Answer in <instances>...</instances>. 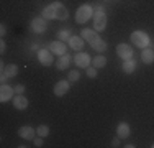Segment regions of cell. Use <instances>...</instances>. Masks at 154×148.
<instances>
[{"label":"cell","mask_w":154,"mask_h":148,"mask_svg":"<svg viewBox=\"0 0 154 148\" xmlns=\"http://www.w3.org/2000/svg\"><path fill=\"white\" fill-rule=\"evenodd\" d=\"M43 17H45L46 20H66V18L69 17V13H67V8H66L61 2H53L51 5L45 7Z\"/></svg>","instance_id":"6da1fadb"},{"label":"cell","mask_w":154,"mask_h":148,"mask_svg":"<svg viewBox=\"0 0 154 148\" xmlns=\"http://www.w3.org/2000/svg\"><path fill=\"white\" fill-rule=\"evenodd\" d=\"M94 17V7L89 5V3H85V5H80L79 8H77L75 12V21L77 23H85V21H89V18Z\"/></svg>","instance_id":"7a4b0ae2"},{"label":"cell","mask_w":154,"mask_h":148,"mask_svg":"<svg viewBox=\"0 0 154 148\" xmlns=\"http://www.w3.org/2000/svg\"><path fill=\"white\" fill-rule=\"evenodd\" d=\"M131 41H133L134 46H138V48H148L149 46V36L146 35L144 31H133L131 33Z\"/></svg>","instance_id":"3957f363"},{"label":"cell","mask_w":154,"mask_h":148,"mask_svg":"<svg viewBox=\"0 0 154 148\" xmlns=\"http://www.w3.org/2000/svg\"><path fill=\"white\" fill-rule=\"evenodd\" d=\"M94 28L95 31H103L107 28V17L103 13V8L94 10Z\"/></svg>","instance_id":"277c9868"},{"label":"cell","mask_w":154,"mask_h":148,"mask_svg":"<svg viewBox=\"0 0 154 148\" xmlns=\"http://www.w3.org/2000/svg\"><path fill=\"white\" fill-rule=\"evenodd\" d=\"M18 74V68L17 64H3L2 63V72H0V81L2 82H5L7 79H10V77H15Z\"/></svg>","instance_id":"5b68a950"},{"label":"cell","mask_w":154,"mask_h":148,"mask_svg":"<svg viewBox=\"0 0 154 148\" xmlns=\"http://www.w3.org/2000/svg\"><path fill=\"white\" fill-rule=\"evenodd\" d=\"M46 28H48V23H46V18L45 17H36V18H33V20H31V30H33V31L43 33V31H46Z\"/></svg>","instance_id":"8992f818"},{"label":"cell","mask_w":154,"mask_h":148,"mask_svg":"<svg viewBox=\"0 0 154 148\" xmlns=\"http://www.w3.org/2000/svg\"><path fill=\"white\" fill-rule=\"evenodd\" d=\"M116 53H118V56L122 59H131L133 58V50H131V46H128L126 43H120L118 46H116Z\"/></svg>","instance_id":"52a82bcc"},{"label":"cell","mask_w":154,"mask_h":148,"mask_svg":"<svg viewBox=\"0 0 154 148\" xmlns=\"http://www.w3.org/2000/svg\"><path fill=\"white\" fill-rule=\"evenodd\" d=\"M13 92H15V87H10V86H7V84L3 82L2 89H0V101L8 102L10 99H13Z\"/></svg>","instance_id":"ba28073f"},{"label":"cell","mask_w":154,"mask_h":148,"mask_svg":"<svg viewBox=\"0 0 154 148\" xmlns=\"http://www.w3.org/2000/svg\"><path fill=\"white\" fill-rule=\"evenodd\" d=\"M18 135H20L21 138H25V140H35L36 130L33 127H30V125H25V127H20Z\"/></svg>","instance_id":"9c48e42d"},{"label":"cell","mask_w":154,"mask_h":148,"mask_svg":"<svg viewBox=\"0 0 154 148\" xmlns=\"http://www.w3.org/2000/svg\"><path fill=\"white\" fill-rule=\"evenodd\" d=\"M92 63V59L87 53H77L75 54V66L79 68H89V64Z\"/></svg>","instance_id":"30bf717a"},{"label":"cell","mask_w":154,"mask_h":148,"mask_svg":"<svg viewBox=\"0 0 154 148\" xmlns=\"http://www.w3.org/2000/svg\"><path fill=\"white\" fill-rule=\"evenodd\" d=\"M12 101H13V107H15L17 110H25V109L28 107V101H26V97H25L23 94L15 95Z\"/></svg>","instance_id":"8fae6325"},{"label":"cell","mask_w":154,"mask_h":148,"mask_svg":"<svg viewBox=\"0 0 154 148\" xmlns=\"http://www.w3.org/2000/svg\"><path fill=\"white\" fill-rule=\"evenodd\" d=\"M49 50L51 53L54 54H59V56H62V54H66V51H67V48H66V44L62 41H53L49 44Z\"/></svg>","instance_id":"7c38bea8"},{"label":"cell","mask_w":154,"mask_h":148,"mask_svg":"<svg viewBox=\"0 0 154 148\" xmlns=\"http://www.w3.org/2000/svg\"><path fill=\"white\" fill-rule=\"evenodd\" d=\"M38 59H39V63H41V64L51 66V63H53V54H51L48 50H39L38 51Z\"/></svg>","instance_id":"4fadbf2b"},{"label":"cell","mask_w":154,"mask_h":148,"mask_svg":"<svg viewBox=\"0 0 154 148\" xmlns=\"http://www.w3.org/2000/svg\"><path fill=\"white\" fill-rule=\"evenodd\" d=\"M67 91H69V82L67 81H59V82H56V86H54V94H56L57 97H62Z\"/></svg>","instance_id":"5bb4252c"},{"label":"cell","mask_w":154,"mask_h":148,"mask_svg":"<svg viewBox=\"0 0 154 148\" xmlns=\"http://www.w3.org/2000/svg\"><path fill=\"white\" fill-rule=\"evenodd\" d=\"M80 36H82V38L85 40V41H89L90 44H92V43L95 41V40L98 38L97 31H95V30H89V28L82 30V31H80Z\"/></svg>","instance_id":"9a60e30c"},{"label":"cell","mask_w":154,"mask_h":148,"mask_svg":"<svg viewBox=\"0 0 154 148\" xmlns=\"http://www.w3.org/2000/svg\"><path fill=\"white\" fill-rule=\"evenodd\" d=\"M67 41H69V46H71L72 50L80 51L84 48V38H82V36H71Z\"/></svg>","instance_id":"2e32d148"},{"label":"cell","mask_w":154,"mask_h":148,"mask_svg":"<svg viewBox=\"0 0 154 148\" xmlns=\"http://www.w3.org/2000/svg\"><path fill=\"white\" fill-rule=\"evenodd\" d=\"M116 135L120 137V138H128V135H130V125L122 122V124H118V127H116Z\"/></svg>","instance_id":"e0dca14e"},{"label":"cell","mask_w":154,"mask_h":148,"mask_svg":"<svg viewBox=\"0 0 154 148\" xmlns=\"http://www.w3.org/2000/svg\"><path fill=\"white\" fill-rule=\"evenodd\" d=\"M141 59H143V63H146V64L154 63V51L149 50V48H144L143 53H141Z\"/></svg>","instance_id":"ac0fdd59"},{"label":"cell","mask_w":154,"mask_h":148,"mask_svg":"<svg viewBox=\"0 0 154 148\" xmlns=\"http://www.w3.org/2000/svg\"><path fill=\"white\" fill-rule=\"evenodd\" d=\"M90 46H92L95 51H98V53H103V51L108 48V44H107V41H103V40L97 38V40H95V41H94L92 44H90Z\"/></svg>","instance_id":"d6986e66"},{"label":"cell","mask_w":154,"mask_h":148,"mask_svg":"<svg viewBox=\"0 0 154 148\" xmlns=\"http://www.w3.org/2000/svg\"><path fill=\"white\" fill-rule=\"evenodd\" d=\"M134 69H136V61H134L133 58H131V59H126V61L123 63V71L126 72V74L134 72Z\"/></svg>","instance_id":"ffe728a7"},{"label":"cell","mask_w":154,"mask_h":148,"mask_svg":"<svg viewBox=\"0 0 154 148\" xmlns=\"http://www.w3.org/2000/svg\"><path fill=\"white\" fill-rule=\"evenodd\" d=\"M69 63H71V56H69V54H62V56L57 59V64H56V68L57 69H66L69 66Z\"/></svg>","instance_id":"44dd1931"},{"label":"cell","mask_w":154,"mask_h":148,"mask_svg":"<svg viewBox=\"0 0 154 148\" xmlns=\"http://www.w3.org/2000/svg\"><path fill=\"white\" fill-rule=\"evenodd\" d=\"M105 64H107V58H105V56H102V54H100V56H95L94 59H92V66H94V68H103V66Z\"/></svg>","instance_id":"7402d4cb"},{"label":"cell","mask_w":154,"mask_h":148,"mask_svg":"<svg viewBox=\"0 0 154 148\" xmlns=\"http://www.w3.org/2000/svg\"><path fill=\"white\" fill-rule=\"evenodd\" d=\"M36 135L43 137V138L48 137V135H49V127H46V125H39V127L36 128Z\"/></svg>","instance_id":"603a6c76"},{"label":"cell","mask_w":154,"mask_h":148,"mask_svg":"<svg viewBox=\"0 0 154 148\" xmlns=\"http://www.w3.org/2000/svg\"><path fill=\"white\" fill-rule=\"evenodd\" d=\"M57 38H59L61 41H64V40H69V38H71V31H69V30H61V31L57 33Z\"/></svg>","instance_id":"cb8c5ba5"},{"label":"cell","mask_w":154,"mask_h":148,"mask_svg":"<svg viewBox=\"0 0 154 148\" xmlns=\"http://www.w3.org/2000/svg\"><path fill=\"white\" fill-rule=\"evenodd\" d=\"M79 77H80V72L79 71H69V79L72 81V82H75V81H79Z\"/></svg>","instance_id":"d4e9b609"},{"label":"cell","mask_w":154,"mask_h":148,"mask_svg":"<svg viewBox=\"0 0 154 148\" xmlns=\"http://www.w3.org/2000/svg\"><path fill=\"white\" fill-rule=\"evenodd\" d=\"M87 76L89 77H97V68L89 66V68H87Z\"/></svg>","instance_id":"484cf974"},{"label":"cell","mask_w":154,"mask_h":148,"mask_svg":"<svg viewBox=\"0 0 154 148\" xmlns=\"http://www.w3.org/2000/svg\"><path fill=\"white\" fill-rule=\"evenodd\" d=\"M15 92H17V94H23V92H25V86H23V84L15 86Z\"/></svg>","instance_id":"4316f807"},{"label":"cell","mask_w":154,"mask_h":148,"mask_svg":"<svg viewBox=\"0 0 154 148\" xmlns=\"http://www.w3.org/2000/svg\"><path fill=\"white\" fill-rule=\"evenodd\" d=\"M35 145H36V146H43V137H38V138H35Z\"/></svg>","instance_id":"83f0119b"},{"label":"cell","mask_w":154,"mask_h":148,"mask_svg":"<svg viewBox=\"0 0 154 148\" xmlns=\"http://www.w3.org/2000/svg\"><path fill=\"white\" fill-rule=\"evenodd\" d=\"M112 145H113V146H118V145H120V137H118V138H113Z\"/></svg>","instance_id":"f1b7e54d"},{"label":"cell","mask_w":154,"mask_h":148,"mask_svg":"<svg viewBox=\"0 0 154 148\" xmlns=\"http://www.w3.org/2000/svg\"><path fill=\"white\" fill-rule=\"evenodd\" d=\"M5 41H2V43H0V51H2V53H5Z\"/></svg>","instance_id":"f546056e"},{"label":"cell","mask_w":154,"mask_h":148,"mask_svg":"<svg viewBox=\"0 0 154 148\" xmlns=\"http://www.w3.org/2000/svg\"><path fill=\"white\" fill-rule=\"evenodd\" d=\"M0 35H5V25H2V28H0Z\"/></svg>","instance_id":"4dcf8cb0"},{"label":"cell","mask_w":154,"mask_h":148,"mask_svg":"<svg viewBox=\"0 0 154 148\" xmlns=\"http://www.w3.org/2000/svg\"><path fill=\"white\" fill-rule=\"evenodd\" d=\"M152 148H154V145H152Z\"/></svg>","instance_id":"1f68e13d"}]
</instances>
